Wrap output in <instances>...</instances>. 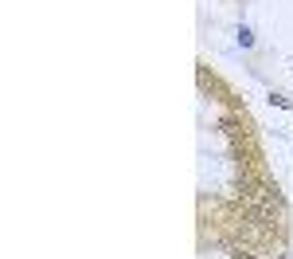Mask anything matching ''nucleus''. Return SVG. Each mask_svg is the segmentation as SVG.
Masks as SVG:
<instances>
[{"label":"nucleus","mask_w":293,"mask_h":259,"mask_svg":"<svg viewBox=\"0 0 293 259\" xmlns=\"http://www.w3.org/2000/svg\"><path fill=\"white\" fill-rule=\"evenodd\" d=\"M234 35H238V44H242V47H254V31H250L247 24H238V31H234Z\"/></svg>","instance_id":"f257e3e1"},{"label":"nucleus","mask_w":293,"mask_h":259,"mask_svg":"<svg viewBox=\"0 0 293 259\" xmlns=\"http://www.w3.org/2000/svg\"><path fill=\"white\" fill-rule=\"evenodd\" d=\"M270 102H274V106H281V110H289V106H293L289 98H285V94H278V91H270Z\"/></svg>","instance_id":"f03ea898"},{"label":"nucleus","mask_w":293,"mask_h":259,"mask_svg":"<svg viewBox=\"0 0 293 259\" xmlns=\"http://www.w3.org/2000/svg\"><path fill=\"white\" fill-rule=\"evenodd\" d=\"M238 259H250V255H238Z\"/></svg>","instance_id":"7ed1b4c3"}]
</instances>
